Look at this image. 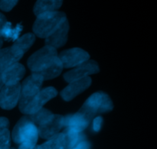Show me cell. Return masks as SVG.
I'll return each mask as SVG.
<instances>
[{
	"mask_svg": "<svg viewBox=\"0 0 157 149\" xmlns=\"http://www.w3.org/2000/svg\"><path fill=\"white\" fill-rule=\"evenodd\" d=\"M28 66L33 73L41 75L44 80L58 76L63 70L56 49L45 46L29 58Z\"/></svg>",
	"mask_w": 157,
	"mask_h": 149,
	"instance_id": "cell-1",
	"label": "cell"
},
{
	"mask_svg": "<svg viewBox=\"0 0 157 149\" xmlns=\"http://www.w3.org/2000/svg\"><path fill=\"white\" fill-rule=\"evenodd\" d=\"M66 20V15L61 12H51L38 15L33 25V31L40 38L50 36Z\"/></svg>",
	"mask_w": 157,
	"mask_h": 149,
	"instance_id": "cell-2",
	"label": "cell"
},
{
	"mask_svg": "<svg viewBox=\"0 0 157 149\" xmlns=\"http://www.w3.org/2000/svg\"><path fill=\"white\" fill-rule=\"evenodd\" d=\"M113 108V102L108 95L103 92H98L94 93L86 100L79 113L84 114L91 121L97 114L110 112Z\"/></svg>",
	"mask_w": 157,
	"mask_h": 149,
	"instance_id": "cell-3",
	"label": "cell"
},
{
	"mask_svg": "<svg viewBox=\"0 0 157 149\" xmlns=\"http://www.w3.org/2000/svg\"><path fill=\"white\" fill-rule=\"evenodd\" d=\"M38 138V127L31 121L28 115L18 121L12 132V139L17 144L35 146Z\"/></svg>",
	"mask_w": 157,
	"mask_h": 149,
	"instance_id": "cell-4",
	"label": "cell"
},
{
	"mask_svg": "<svg viewBox=\"0 0 157 149\" xmlns=\"http://www.w3.org/2000/svg\"><path fill=\"white\" fill-rule=\"evenodd\" d=\"M57 95L58 92L54 87H48L41 90L38 94L32 97H20V111L25 115L34 114L42 109L46 102L55 98Z\"/></svg>",
	"mask_w": 157,
	"mask_h": 149,
	"instance_id": "cell-5",
	"label": "cell"
},
{
	"mask_svg": "<svg viewBox=\"0 0 157 149\" xmlns=\"http://www.w3.org/2000/svg\"><path fill=\"white\" fill-rule=\"evenodd\" d=\"M21 95V84L5 85L0 91V106L4 110H12L16 106Z\"/></svg>",
	"mask_w": 157,
	"mask_h": 149,
	"instance_id": "cell-6",
	"label": "cell"
},
{
	"mask_svg": "<svg viewBox=\"0 0 157 149\" xmlns=\"http://www.w3.org/2000/svg\"><path fill=\"white\" fill-rule=\"evenodd\" d=\"M58 58L61 61L63 67L69 68L75 66H79L88 61L90 55L85 50L75 47L62 51L60 54Z\"/></svg>",
	"mask_w": 157,
	"mask_h": 149,
	"instance_id": "cell-7",
	"label": "cell"
},
{
	"mask_svg": "<svg viewBox=\"0 0 157 149\" xmlns=\"http://www.w3.org/2000/svg\"><path fill=\"white\" fill-rule=\"evenodd\" d=\"M98 64L94 61H87L74 70L68 71L64 74V77L67 82L71 83L83 78L87 77L89 75L99 72Z\"/></svg>",
	"mask_w": 157,
	"mask_h": 149,
	"instance_id": "cell-8",
	"label": "cell"
},
{
	"mask_svg": "<svg viewBox=\"0 0 157 149\" xmlns=\"http://www.w3.org/2000/svg\"><path fill=\"white\" fill-rule=\"evenodd\" d=\"M64 127V116L61 115H54L52 119L48 122L38 127V136L42 139H50L59 133Z\"/></svg>",
	"mask_w": 157,
	"mask_h": 149,
	"instance_id": "cell-9",
	"label": "cell"
},
{
	"mask_svg": "<svg viewBox=\"0 0 157 149\" xmlns=\"http://www.w3.org/2000/svg\"><path fill=\"white\" fill-rule=\"evenodd\" d=\"M44 79L37 73H33L25 79L21 86L20 97L29 98L35 96L41 91V87Z\"/></svg>",
	"mask_w": 157,
	"mask_h": 149,
	"instance_id": "cell-10",
	"label": "cell"
},
{
	"mask_svg": "<svg viewBox=\"0 0 157 149\" xmlns=\"http://www.w3.org/2000/svg\"><path fill=\"white\" fill-rule=\"evenodd\" d=\"M90 84H91V79L89 76L73 81L61 92V97L66 101L71 100L75 96L87 90Z\"/></svg>",
	"mask_w": 157,
	"mask_h": 149,
	"instance_id": "cell-11",
	"label": "cell"
},
{
	"mask_svg": "<svg viewBox=\"0 0 157 149\" xmlns=\"http://www.w3.org/2000/svg\"><path fill=\"white\" fill-rule=\"evenodd\" d=\"M69 30V24L67 19L52 34L46 38V46L56 48L64 45L67 40V33Z\"/></svg>",
	"mask_w": 157,
	"mask_h": 149,
	"instance_id": "cell-12",
	"label": "cell"
},
{
	"mask_svg": "<svg viewBox=\"0 0 157 149\" xmlns=\"http://www.w3.org/2000/svg\"><path fill=\"white\" fill-rule=\"evenodd\" d=\"M90 121L81 113L71 114L64 117V127L81 133L89 125Z\"/></svg>",
	"mask_w": 157,
	"mask_h": 149,
	"instance_id": "cell-13",
	"label": "cell"
},
{
	"mask_svg": "<svg viewBox=\"0 0 157 149\" xmlns=\"http://www.w3.org/2000/svg\"><path fill=\"white\" fill-rule=\"evenodd\" d=\"M25 73L24 66L16 63L2 73V78L5 85H12L19 83Z\"/></svg>",
	"mask_w": 157,
	"mask_h": 149,
	"instance_id": "cell-14",
	"label": "cell"
},
{
	"mask_svg": "<svg viewBox=\"0 0 157 149\" xmlns=\"http://www.w3.org/2000/svg\"><path fill=\"white\" fill-rule=\"evenodd\" d=\"M35 35L33 34H25V35H23L22 37H21L20 38H18L16 41L15 42V44L11 47L12 50L18 55L20 58H22L23 54L30 48L31 46L33 44V43L35 42Z\"/></svg>",
	"mask_w": 157,
	"mask_h": 149,
	"instance_id": "cell-15",
	"label": "cell"
},
{
	"mask_svg": "<svg viewBox=\"0 0 157 149\" xmlns=\"http://www.w3.org/2000/svg\"><path fill=\"white\" fill-rule=\"evenodd\" d=\"M21 59L11 47L0 49V73L7 70L9 67L16 64L18 60Z\"/></svg>",
	"mask_w": 157,
	"mask_h": 149,
	"instance_id": "cell-16",
	"label": "cell"
},
{
	"mask_svg": "<svg viewBox=\"0 0 157 149\" xmlns=\"http://www.w3.org/2000/svg\"><path fill=\"white\" fill-rule=\"evenodd\" d=\"M61 135H62L65 149L74 148L80 142L84 140V136H83V135H81V133L76 132L73 131V130L69 129L64 128V130L61 133Z\"/></svg>",
	"mask_w": 157,
	"mask_h": 149,
	"instance_id": "cell-17",
	"label": "cell"
},
{
	"mask_svg": "<svg viewBox=\"0 0 157 149\" xmlns=\"http://www.w3.org/2000/svg\"><path fill=\"white\" fill-rule=\"evenodd\" d=\"M61 5V1H38L34 7V12L36 15H39L46 12H55Z\"/></svg>",
	"mask_w": 157,
	"mask_h": 149,
	"instance_id": "cell-18",
	"label": "cell"
},
{
	"mask_svg": "<svg viewBox=\"0 0 157 149\" xmlns=\"http://www.w3.org/2000/svg\"><path fill=\"white\" fill-rule=\"evenodd\" d=\"M28 116H29L31 121L36 126L37 125L40 126V125H44V123L50 121L54 116V114H52L49 110H45V109H41L37 113L32 115H28Z\"/></svg>",
	"mask_w": 157,
	"mask_h": 149,
	"instance_id": "cell-19",
	"label": "cell"
},
{
	"mask_svg": "<svg viewBox=\"0 0 157 149\" xmlns=\"http://www.w3.org/2000/svg\"><path fill=\"white\" fill-rule=\"evenodd\" d=\"M39 149H65L64 141H63L61 133H58L52 139L44 143L43 145L38 146Z\"/></svg>",
	"mask_w": 157,
	"mask_h": 149,
	"instance_id": "cell-20",
	"label": "cell"
},
{
	"mask_svg": "<svg viewBox=\"0 0 157 149\" xmlns=\"http://www.w3.org/2000/svg\"><path fill=\"white\" fill-rule=\"evenodd\" d=\"M18 33L19 32H17V29L15 30V28H11V24L7 22L6 25H5L4 28L2 29V37H5L6 38H11V39H15Z\"/></svg>",
	"mask_w": 157,
	"mask_h": 149,
	"instance_id": "cell-21",
	"label": "cell"
},
{
	"mask_svg": "<svg viewBox=\"0 0 157 149\" xmlns=\"http://www.w3.org/2000/svg\"><path fill=\"white\" fill-rule=\"evenodd\" d=\"M10 148V133L8 129L0 133V149Z\"/></svg>",
	"mask_w": 157,
	"mask_h": 149,
	"instance_id": "cell-22",
	"label": "cell"
},
{
	"mask_svg": "<svg viewBox=\"0 0 157 149\" xmlns=\"http://www.w3.org/2000/svg\"><path fill=\"white\" fill-rule=\"evenodd\" d=\"M16 4L17 1H0V9L6 12H9Z\"/></svg>",
	"mask_w": 157,
	"mask_h": 149,
	"instance_id": "cell-23",
	"label": "cell"
},
{
	"mask_svg": "<svg viewBox=\"0 0 157 149\" xmlns=\"http://www.w3.org/2000/svg\"><path fill=\"white\" fill-rule=\"evenodd\" d=\"M103 123V119L101 116L96 117L94 119L93 122V129L94 132H99L101 129V125Z\"/></svg>",
	"mask_w": 157,
	"mask_h": 149,
	"instance_id": "cell-24",
	"label": "cell"
},
{
	"mask_svg": "<svg viewBox=\"0 0 157 149\" xmlns=\"http://www.w3.org/2000/svg\"><path fill=\"white\" fill-rule=\"evenodd\" d=\"M9 125V122L8 119L5 117H0V133L8 129Z\"/></svg>",
	"mask_w": 157,
	"mask_h": 149,
	"instance_id": "cell-25",
	"label": "cell"
},
{
	"mask_svg": "<svg viewBox=\"0 0 157 149\" xmlns=\"http://www.w3.org/2000/svg\"><path fill=\"white\" fill-rule=\"evenodd\" d=\"M90 148V144L85 140H82L77 145H75L74 148L69 149H89Z\"/></svg>",
	"mask_w": 157,
	"mask_h": 149,
	"instance_id": "cell-26",
	"label": "cell"
},
{
	"mask_svg": "<svg viewBox=\"0 0 157 149\" xmlns=\"http://www.w3.org/2000/svg\"><path fill=\"white\" fill-rule=\"evenodd\" d=\"M6 23H7V21H6V18L5 17V15L0 13V38H2V29L4 28Z\"/></svg>",
	"mask_w": 157,
	"mask_h": 149,
	"instance_id": "cell-27",
	"label": "cell"
},
{
	"mask_svg": "<svg viewBox=\"0 0 157 149\" xmlns=\"http://www.w3.org/2000/svg\"><path fill=\"white\" fill-rule=\"evenodd\" d=\"M18 149H39L38 146L35 145V146H29L26 145H21Z\"/></svg>",
	"mask_w": 157,
	"mask_h": 149,
	"instance_id": "cell-28",
	"label": "cell"
},
{
	"mask_svg": "<svg viewBox=\"0 0 157 149\" xmlns=\"http://www.w3.org/2000/svg\"><path fill=\"white\" fill-rule=\"evenodd\" d=\"M5 84L4 83H3V80H2V73H0V91H1V90L2 89V87H4Z\"/></svg>",
	"mask_w": 157,
	"mask_h": 149,
	"instance_id": "cell-29",
	"label": "cell"
},
{
	"mask_svg": "<svg viewBox=\"0 0 157 149\" xmlns=\"http://www.w3.org/2000/svg\"><path fill=\"white\" fill-rule=\"evenodd\" d=\"M2 43H3V40H2V38H0V48H1L2 45Z\"/></svg>",
	"mask_w": 157,
	"mask_h": 149,
	"instance_id": "cell-30",
	"label": "cell"
},
{
	"mask_svg": "<svg viewBox=\"0 0 157 149\" xmlns=\"http://www.w3.org/2000/svg\"><path fill=\"white\" fill-rule=\"evenodd\" d=\"M7 149H15V148H7Z\"/></svg>",
	"mask_w": 157,
	"mask_h": 149,
	"instance_id": "cell-31",
	"label": "cell"
}]
</instances>
